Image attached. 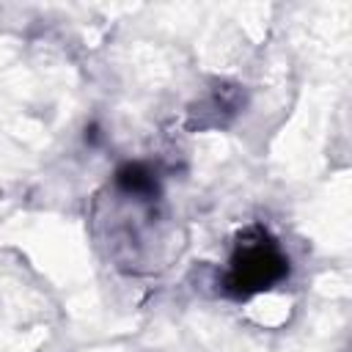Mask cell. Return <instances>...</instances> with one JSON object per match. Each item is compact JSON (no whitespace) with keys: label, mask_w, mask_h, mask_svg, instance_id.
I'll return each instance as SVG.
<instances>
[{"label":"cell","mask_w":352,"mask_h":352,"mask_svg":"<svg viewBox=\"0 0 352 352\" xmlns=\"http://www.w3.org/2000/svg\"><path fill=\"white\" fill-rule=\"evenodd\" d=\"M280 272H283V258L264 242L248 248L242 258L234 261V283L245 289H258L275 280Z\"/></svg>","instance_id":"cell-1"}]
</instances>
